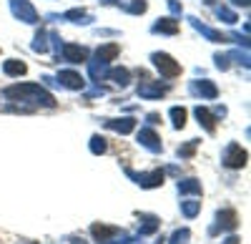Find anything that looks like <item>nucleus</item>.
<instances>
[{"label":"nucleus","mask_w":251,"mask_h":244,"mask_svg":"<svg viewBox=\"0 0 251 244\" xmlns=\"http://www.w3.org/2000/svg\"><path fill=\"white\" fill-rule=\"evenodd\" d=\"M28 244H38V242H28Z\"/></svg>","instance_id":"nucleus-31"},{"label":"nucleus","mask_w":251,"mask_h":244,"mask_svg":"<svg viewBox=\"0 0 251 244\" xmlns=\"http://www.w3.org/2000/svg\"><path fill=\"white\" fill-rule=\"evenodd\" d=\"M194 93H199L201 98H216L219 96V91H216V86L211 83V81H199V83L194 86Z\"/></svg>","instance_id":"nucleus-15"},{"label":"nucleus","mask_w":251,"mask_h":244,"mask_svg":"<svg viewBox=\"0 0 251 244\" xmlns=\"http://www.w3.org/2000/svg\"><path fill=\"white\" fill-rule=\"evenodd\" d=\"M106 149H108V144H106V138L103 136H93L91 138V151L98 156V154H106Z\"/></svg>","instance_id":"nucleus-22"},{"label":"nucleus","mask_w":251,"mask_h":244,"mask_svg":"<svg viewBox=\"0 0 251 244\" xmlns=\"http://www.w3.org/2000/svg\"><path fill=\"white\" fill-rule=\"evenodd\" d=\"M5 96L8 98H15V101H30L33 106H48V108L55 106V98L48 91H43L40 86H35V83L10 86V88H5Z\"/></svg>","instance_id":"nucleus-1"},{"label":"nucleus","mask_w":251,"mask_h":244,"mask_svg":"<svg viewBox=\"0 0 251 244\" xmlns=\"http://www.w3.org/2000/svg\"><path fill=\"white\" fill-rule=\"evenodd\" d=\"M141 221H143V224H138V234H141V237L156 234V232H158V227H161L158 217H153V214H146V217H141Z\"/></svg>","instance_id":"nucleus-9"},{"label":"nucleus","mask_w":251,"mask_h":244,"mask_svg":"<svg viewBox=\"0 0 251 244\" xmlns=\"http://www.w3.org/2000/svg\"><path fill=\"white\" fill-rule=\"evenodd\" d=\"M91 234H93V237H96L100 244H106V242L116 239L118 227H108V224H93V227H91Z\"/></svg>","instance_id":"nucleus-7"},{"label":"nucleus","mask_w":251,"mask_h":244,"mask_svg":"<svg viewBox=\"0 0 251 244\" xmlns=\"http://www.w3.org/2000/svg\"><path fill=\"white\" fill-rule=\"evenodd\" d=\"M106 126L111 131H118V134H131L136 129V118H116V121H106Z\"/></svg>","instance_id":"nucleus-12"},{"label":"nucleus","mask_w":251,"mask_h":244,"mask_svg":"<svg viewBox=\"0 0 251 244\" xmlns=\"http://www.w3.org/2000/svg\"><path fill=\"white\" fill-rule=\"evenodd\" d=\"M13 13H15L20 20H25V23H35V20H38L35 10L25 3V0H13Z\"/></svg>","instance_id":"nucleus-6"},{"label":"nucleus","mask_w":251,"mask_h":244,"mask_svg":"<svg viewBox=\"0 0 251 244\" xmlns=\"http://www.w3.org/2000/svg\"><path fill=\"white\" fill-rule=\"evenodd\" d=\"M166 93V86H151V83H141L138 86V96L141 98H161Z\"/></svg>","instance_id":"nucleus-16"},{"label":"nucleus","mask_w":251,"mask_h":244,"mask_svg":"<svg viewBox=\"0 0 251 244\" xmlns=\"http://www.w3.org/2000/svg\"><path fill=\"white\" fill-rule=\"evenodd\" d=\"M58 81H60L66 88H73V91L83 88V78H80L78 73H73V71H60V73H58Z\"/></svg>","instance_id":"nucleus-11"},{"label":"nucleus","mask_w":251,"mask_h":244,"mask_svg":"<svg viewBox=\"0 0 251 244\" xmlns=\"http://www.w3.org/2000/svg\"><path fill=\"white\" fill-rule=\"evenodd\" d=\"M236 5H249V0H234Z\"/></svg>","instance_id":"nucleus-30"},{"label":"nucleus","mask_w":251,"mask_h":244,"mask_svg":"<svg viewBox=\"0 0 251 244\" xmlns=\"http://www.w3.org/2000/svg\"><path fill=\"white\" fill-rule=\"evenodd\" d=\"M116 55H118V46H103V48H98L96 60H103V63H108V60L116 58Z\"/></svg>","instance_id":"nucleus-18"},{"label":"nucleus","mask_w":251,"mask_h":244,"mask_svg":"<svg viewBox=\"0 0 251 244\" xmlns=\"http://www.w3.org/2000/svg\"><path fill=\"white\" fill-rule=\"evenodd\" d=\"M63 58L71 60V63H80V60H86V48H80V46H66V48H63Z\"/></svg>","instance_id":"nucleus-14"},{"label":"nucleus","mask_w":251,"mask_h":244,"mask_svg":"<svg viewBox=\"0 0 251 244\" xmlns=\"http://www.w3.org/2000/svg\"><path fill=\"white\" fill-rule=\"evenodd\" d=\"M241 239L239 237H228V239H224V244H239Z\"/></svg>","instance_id":"nucleus-28"},{"label":"nucleus","mask_w":251,"mask_h":244,"mask_svg":"<svg viewBox=\"0 0 251 244\" xmlns=\"http://www.w3.org/2000/svg\"><path fill=\"white\" fill-rule=\"evenodd\" d=\"M108 78H113V83H118L123 88L126 83H128V71H126V68H116V71L108 73Z\"/></svg>","instance_id":"nucleus-20"},{"label":"nucleus","mask_w":251,"mask_h":244,"mask_svg":"<svg viewBox=\"0 0 251 244\" xmlns=\"http://www.w3.org/2000/svg\"><path fill=\"white\" fill-rule=\"evenodd\" d=\"M126 174H128L136 184L143 187V189H156V187L163 184V171H161V169H156V171H151V174H136V171H131V169H126Z\"/></svg>","instance_id":"nucleus-2"},{"label":"nucleus","mask_w":251,"mask_h":244,"mask_svg":"<svg viewBox=\"0 0 251 244\" xmlns=\"http://www.w3.org/2000/svg\"><path fill=\"white\" fill-rule=\"evenodd\" d=\"M219 18L228 20V23H234V20H236V15H234L231 10H226V8H219Z\"/></svg>","instance_id":"nucleus-26"},{"label":"nucleus","mask_w":251,"mask_h":244,"mask_svg":"<svg viewBox=\"0 0 251 244\" xmlns=\"http://www.w3.org/2000/svg\"><path fill=\"white\" fill-rule=\"evenodd\" d=\"M178 194H196V196H201V181L199 179H183V181H178Z\"/></svg>","instance_id":"nucleus-13"},{"label":"nucleus","mask_w":251,"mask_h":244,"mask_svg":"<svg viewBox=\"0 0 251 244\" xmlns=\"http://www.w3.org/2000/svg\"><path fill=\"white\" fill-rule=\"evenodd\" d=\"M181 212L186 219H194L199 212H201V201H194V199H188V201H181Z\"/></svg>","instance_id":"nucleus-17"},{"label":"nucleus","mask_w":251,"mask_h":244,"mask_svg":"<svg viewBox=\"0 0 251 244\" xmlns=\"http://www.w3.org/2000/svg\"><path fill=\"white\" fill-rule=\"evenodd\" d=\"M5 73L8 76H23L25 73V63H20V60H8V63H5Z\"/></svg>","instance_id":"nucleus-21"},{"label":"nucleus","mask_w":251,"mask_h":244,"mask_svg":"<svg viewBox=\"0 0 251 244\" xmlns=\"http://www.w3.org/2000/svg\"><path fill=\"white\" fill-rule=\"evenodd\" d=\"M246 151L239 146V144H228L226 146V151H224V164L228 166V169H241V166H246Z\"/></svg>","instance_id":"nucleus-3"},{"label":"nucleus","mask_w":251,"mask_h":244,"mask_svg":"<svg viewBox=\"0 0 251 244\" xmlns=\"http://www.w3.org/2000/svg\"><path fill=\"white\" fill-rule=\"evenodd\" d=\"M138 144H141V146H146L149 151H153V154H158V151L163 149V144H161V136H158L153 129H149V126L138 131Z\"/></svg>","instance_id":"nucleus-5"},{"label":"nucleus","mask_w":251,"mask_h":244,"mask_svg":"<svg viewBox=\"0 0 251 244\" xmlns=\"http://www.w3.org/2000/svg\"><path fill=\"white\" fill-rule=\"evenodd\" d=\"M216 219H219V227H221V229H228V232L236 229V224H239V217H236L234 209H221Z\"/></svg>","instance_id":"nucleus-10"},{"label":"nucleus","mask_w":251,"mask_h":244,"mask_svg":"<svg viewBox=\"0 0 251 244\" xmlns=\"http://www.w3.org/2000/svg\"><path fill=\"white\" fill-rule=\"evenodd\" d=\"M196 146H199V141H188L186 146H181V149H178V156H181V159H188V156H194Z\"/></svg>","instance_id":"nucleus-25"},{"label":"nucleus","mask_w":251,"mask_h":244,"mask_svg":"<svg viewBox=\"0 0 251 244\" xmlns=\"http://www.w3.org/2000/svg\"><path fill=\"white\" fill-rule=\"evenodd\" d=\"M169 116L174 118V126H176V129H183V126H186V108L174 106V108L169 111Z\"/></svg>","instance_id":"nucleus-19"},{"label":"nucleus","mask_w":251,"mask_h":244,"mask_svg":"<svg viewBox=\"0 0 251 244\" xmlns=\"http://www.w3.org/2000/svg\"><path fill=\"white\" fill-rule=\"evenodd\" d=\"M71 244H88V242H86V239H80V237H73V242H71Z\"/></svg>","instance_id":"nucleus-29"},{"label":"nucleus","mask_w":251,"mask_h":244,"mask_svg":"<svg viewBox=\"0 0 251 244\" xmlns=\"http://www.w3.org/2000/svg\"><path fill=\"white\" fill-rule=\"evenodd\" d=\"M153 63H156V68H158L166 78H174V76L181 73V66L176 63L171 55H166V53H153Z\"/></svg>","instance_id":"nucleus-4"},{"label":"nucleus","mask_w":251,"mask_h":244,"mask_svg":"<svg viewBox=\"0 0 251 244\" xmlns=\"http://www.w3.org/2000/svg\"><path fill=\"white\" fill-rule=\"evenodd\" d=\"M188 237H191V232H188V229H176V232H174V237L169 239V244H186V242H188Z\"/></svg>","instance_id":"nucleus-24"},{"label":"nucleus","mask_w":251,"mask_h":244,"mask_svg":"<svg viewBox=\"0 0 251 244\" xmlns=\"http://www.w3.org/2000/svg\"><path fill=\"white\" fill-rule=\"evenodd\" d=\"M153 30H156V33H176L178 26L174 23V20H161V23L153 26Z\"/></svg>","instance_id":"nucleus-23"},{"label":"nucleus","mask_w":251,"mask_h":244,"mask_svg":"<svg viewBox=\"0 0 251 244\" xmlns=\"http://www.w3.org/2000/svg\"><path fill=\"white\" fill-rule=\"evenodd\" d=\"M158 118H161L158 113H149V124H151V126H153V124H158Z\"/></svg>","instance_id":"nucleus-27"},{"label":"nucleus","mask_w":251,"mask_h":244,"mask_svg":"<svg viewBox=\"0 0 251 244\" xmlns=\"http://www.w3.org/2000/svg\"><path fill=\"white\" fill-rule=\"evenodd\" d=\"M196 118H199V124H201L208 134H214V131H216V116L208 111V108L199 106V108H196Z\"/></svg>","instance_id":"nucleus-8"}]
</instances>
